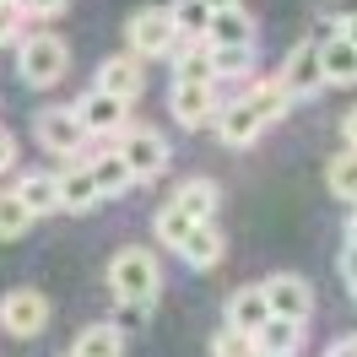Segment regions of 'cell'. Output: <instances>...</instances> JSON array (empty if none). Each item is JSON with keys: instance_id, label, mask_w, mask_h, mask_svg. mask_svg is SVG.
<instances>
[{"instance_id": "6da1fadb", "label": "cell", "mask_w": 357, "mask_h": 357, "mask_svg": "<svg viewBox=\"0 0 357 357\" xmlns=\"http://www.w3.org/2000/svg\"><path fill=\"white\" fill-rule=\"evenodd\" d=\"M157 287H162V266L152 249H119L109 260L114 303H157Z\"/></svg>"}, {"instance_id": "7a4b0ae2", "label": "cell", "mask_w": 357, "mask_h": 357, "mask_svg": "<svg viewBox=\"0 0 357 357\" xmlns=\"http://www.w3.org/2000/svg\"><path fill=\"white\" fill-rule=\"evenodd\" d=\"M17 70H22L27 87H54L70 70V44L54 38V33H27L17 44Z\"/></svg>"}, {"instance_id": "3957f363", "label": "cell", "mask_w": 357, "mask_h": 357, "mask_svg": "<svg viewBox=\"0 0 357 357\" xmlns=\"http://www.w3.org/2000/svg\"><path fill=\"white\" fill-rule=\"evenodd\" d=\"M114 152L125 157V168H130L135 184H146V178H157L162 168H168V135L152 130V125H125Z\"/></svg>"}, {"instance_id": "277c9868", "label": "cell", "mask_w": 357, "mask_h": 357, "mask_svg": "<svg viewBox=\"0 0 357 357\" xmlns=\"http://www.w3.org/2000/svg\"><path fill=\"white\" fill-rule=\"evenodd\" d=\"M125 38H130L125 54H135V60H162V54H174L178 33H174L168 6H141V11L130 17V27H125Z\"/></svg>"}, {"instance_id": "5b68a950", "label": "cell", "mask_w": 357, "mask_h": 357, "mask_svg": "<svg viewBox=\"0 0 357 357\" xmlns=\"http://www.w3.org/2000/svg\"><path fill=\"white\" fill-rule=\"evenodd\" d=\"M260 292H266L271 319H292V325H303V319L314 314V287L298 276V271H276V276H266Z\"/></svg>"}, {"instance_id": "8992f818", "label": "cell", "mask_w": 357, "mask_h": 357, "mask_svg": "<svg viewBox=\"0 0 357 357\" xmlns=\"http://www.w3.org/2000/svg\"><path fill=\"white\" fill-rule=\"evenodd\" d=\"M49 325V298L33 287H11L6 298H0V331L17 335V341H27V335H44Z\"/></svg>"}, {"instance_id": "52a82bcc", "label": "cell", "mask_w": 357, "mask_h": 357, "mask_svg": "<svg viewBox=\"0 0 357 357\" xmlns=\"http://www.w3.org/2000/svg\"><path fill=\"white\" fill-rule=\"evenodd\" d=\"M276 87L287 92L292 103H303V98H314V92L325 87V76H319V44H314V38L287 49V60L276 70Z\"/></svg>"}, {"instance_id": "ba28073f", "label": "cell", "mask_w": 357, "mask_h": 357, "mask_svg": "<svg viewBox=\"0 0 357 357\" xmlns=\"http://www.w3.org/2000/svg\"><path fill=\"white\" fill-rule=\"evenodd\" d=\"M217 109H222V98H217V87H211V82H174V87H168V114H174L184 130L211 125V119H217Z\"/></svg>"}, {"instance_id": "9c48e42d", "label": "cell", "mask_w": 357, "mask_h": 357, "mask_svg": "<svg viewBox=\"0 0 357 357\" xmlns=\"http://www.w3.org/2000/svg\"><path fill=\"white\" fill-rule=\"evenodd\" d=\"M33 135H38V146L54 152V157H76L82 146H87V130H82L76 109H44L38 119H33Z\"/></svg>"}, {"instance_id": "30bf717a", "label": "cell", "mask_w": 357, "mask_h": 357, "mask_svg": "<svg viewBox=\"0 0 357 357\" xmlns=\"http://www.w3.org/2000/svg\"><path fill=\"white\" fill-rule=\"evenodd\" d=\"M70 109H76V119H82V130H87V135H119V130H125L130 103H119V98H109V92L92 87V92H82Z\"/></svg>"}, {"instance_id": "8fae6325", "label": "cell", "mask_w": 357, "mask_h": 357, "mask_svg": "<svg viewBox=\"0 0 357 357\" xmlns=\"http://www.w3.org/2000/svg\"><path fill=\"white\" fill-rule=\"evenodd\" d=\"M92 87L109 92V98H119V103H135L141 87H146V70H141L135 54H109V60L98 66V82H92Z\"/></svg>"}, {"instance_id": "7c38bea8", "label": "cell", "mask_w": 357, "mask_h": 357, "mask_svg": "<svg viewBox=\"0 0 357 357\" xmlns=\"http://www.w3.org/2000/svg\"><path fill=\"white\" fill-rule=\"evenodd\" d=\"M211 125H217V141H222V146H255V141H260V130H266V119H260V114L249 109L244 98L222 103Z\"/></svg>"}, {"instance_id": "4fadbf2b", "label": "cell", "mask_w": 357, "mask_h": 357, "mask_svg": "<svg viewBox=\"0 0 357 357\" xmlns=\"http://www.w3.org/2000/svg\"><path fill=\"white\" fill-rule=\"evenodd\" d=\"M206 44L211 49H255V17L244 6H227V11H211V27H206Z\"/></svg>"}, {"instance_id": "5bb4252c", "label": "cell", "mask_w": 357, "mask_h": 357, "mask_svg": "<svg viewBox=\"0 0 357 357\" xmlns=\"http://www.w3.org/2000/svg\"><path fill=\"white\" fill-rule=\"evenodd\" d=\"M174 206L190 217V222H217V206H222V190H217V178H206V174H195V178H184L174 190Z\"/></svg>"}, {"instance_id": "9a60e30c", "label": "cell", "mask_w": 357, "mask_h": 357, "mask_svg": "<svg viewBox=\"0 0 357 357\" xmlns=\"http://www.w3.org/2000/svg\"><path fill=\"white\" fill-rule=\"evenodd\" d=\"M178 255H184V266H195V271L222 266V255H227L222 227H217V222H195V227H190V238L178 244Z\"/></svg>"}, {"instance_id": "2e32d148", "label": "cell", "mask_w": 357, "mask_h": 357, "mask_svg": "<svg viewBox=\"0 0 357 357\" xmlns=\"http://www.w3.org/2000/svg\"><path fill=\"white\" fill-rule=\"evenodd\" d=\"M319 76H325V87H357V49L341 33L319 44Z\"/></svg>"}, {"instance_id": "e0dca14e", "label": "cell", "mask_w": 357, "mask_h": 357, "mask_svg": "<svg viewBox=\"0 0 357 357\" xmlns=\"http://www.w3.org/2000/svg\"><path fill=\"white\" fill-rule=\"evenodd\" d=\"M54 184H60V211H92V206L103 201V195H98V184H92V168H87V162H70Z\"/></svg>"}, {"instance_id": "ac0fdd59", "label": "cell", "mask_w": 357, "mask_h": 357, "mask_svg": "<svg viewBox=\"0 0 357 357\" xmlns=\"http://www.w3.org/2000/svg\"><path fill=\"white\" fill-rule=\"evenodd\" d=\"M266 319H271V309H266L260 282H255V287H238L233 298H227V325H233V331H249V335H255Z\"/></svg>"}, {"instance_id": "d6986e66", "label": "cell", "mask_w": 357, "mask_h": 357, "mask_svg": "<svg viewBox=\"0 0 357 357\" xmlns=\"http://www.w3.org/2000/svg\"><path fill=\"white\" fill-rule=\"evenodd\" d=\"M174 82H211V49H206V38H178L174 44Z\"/></svg>"}, {"instance_id": "ffe728a7", "label": "cell", "mask_w": 357, "mask_h": 357, "mask_svg": "<svg viewBox=\"0 0 357 357\" xmlns=\"http://www.w3.org/2000/svg\"><path fill=\"white\" fill-rule=\"evenodd\" d=\"M255 347H260V357H298L303 325H292V319H266V325L255 331Z\"/></svg>"}, {"instance_id": "44dd1931", "label": "cell", "mask_w": 357, "mask_h": 357, "mask_svg": "<svg viewBox=\"0 0 357 357\" xmlns=\"http://www.w3.org/2000/svg\"><path fill=\"white\" fill-rule=\"evenodd\" d=\"M87 168H92V184H98V195L103 201H114V195H125L135 178H130V168H125V157L119 152H103V157H87Z\"/></svg>"}, {"instance_id": "7402d4cb", "label": "cell", "mask_w": 357, "mask_h": 357, "mask_svg": "<svg viewBox=\"0 0 357 357\" xmlns=\"http://www.w3.org/2000/svg\"><path fill=\"white\" fill-rule=\"evenodd\" d=\"M17 201H22L33 217H49V211H60V184L49 174H22L17 178Z\"/></svg>"}, {"instance_id": "603a6c76", "label": "cell", "mask_w": 357, "mask_h": 357, "mask_svg": "<svg viewBox=\"0 0 357 357\" xmlns=\"http://www.w3.org/2000/svg\"><path fill=\"white\" fill-rule=\"evenodd\" d=\"M244 103H249L255 114H260L266 125H276V119H287V109H292V98H287L282 87H276V76H266V82H249Z\"/></svg>"}, {"instance_id": "cb8c5ba5", "label": "cell", "mask_w": 357, "mask_h": 357, "mask_svg": "<svg viewBox=\"0 0 357 357\" xmlns=\"http://www.w3.org/2000/svg\"><path fill=\"white\" fill-rule=\"evenodd\" d=\"M70 352H76V357H119V352H125V335L103 319V325H87V331L76 335V347H70Z\"/></svg>"}, {"instance_id": "d4e9b609", "label": "cell", "mask_w": 357, "mask_h": 357, "mask_svg": "<svg viewBox=\"0 0 357 357\" xmlns=\"http://www.w3.org/2000/svg\"><path fill=\"white\" fill-rule=\"evenodd\" d=\"M168 17H174L178 38H206V27H211V6H206V0H174Z\"/></svg>"}, {"instance_id": "484cf974", "label": "cell", "mask_w": 357, "mask_h": 357, "mask_svg": "<svg viewBox=\"0 0 357 357\" xmlns=\"http://www.w3.org/2000/svg\"><path fill=\"white\" fill-rule=\"evenodd\" d=\"M190 217H184V211H178L174 201H162L157 206V217H152V233H157V244H168V249H178L184 244V238H190Z\"/></svg>"}, {"instance_id": "4316f807", "label": "cell", "mask_w": 357, "mask_h": 357, "mask_svg": "<svg viewBox=\"0 0 357 357\" xmlns=\"http://www.w3.org/2000/svg\"><path fill=\"white\" fill-rule=\"evenodd\" d=\"M27 227H33V211L17 201V190H0V244H11V238H22Z\"/></svg>"}, {"instance_id": "83f0119b", "label": "cell", "mask_w": 357, "mask_h": 357, "mask_svg": "<svg viewBox=\"0 0 357 357\" xmlns=\"http://www.w3.org/2000/svg\"><path fill=\"white\" fill-rule=\"evenodd\" d=\"M325 184H331L335 201H357V152L331 157V168H325Z\"/></svg>"}, {"instance_id": "f1b7e54d", "label": "cell", "mask_w": 357, "mask_h": 357, "mask_svg": "<svg viewBox=\"0 0 357 357\" xmlns=\"http://www.w3.org/2000/svg\"><path fill=\"white\" fill-rule=\"evenodd\" d=\"M211 357H260V347H255V335H249V331L222 325V331L211 335Z\"/></svg>"}, {"instance_id": "f546056e", "label": "cell", "mask_w": 357, "mask_h": 357, "mask_svg": "<svg viewBox=\"0 0 357 357\" xmlns=\"http://www.w3.org/2000/svg\"><path fill=\"white\" fill-rule=\"evenodd\" d=\"M249 66H255V49H211V82L217 76H249Z\"/></svg>"}, {"instance_id": "4dcf8cb0", "label": "cell", "mask_w": 357, "mask_h": 357, "mask_svg": "<svg viewBox=\"0 0 357 357\" xmlns=\"http://www.w3.org/2000/svg\"><path fill=\"white\" fill-rule=\"evenodd\" d=\"M146 319H152V303H119L109 325H114V331H119V335H125V331H141Z\"/></svg>"}, {"instance_id": "1f68e13d", "label": "cell", "mask_w": 357, "mask_h": 357, "mask_svg": "<svg viewBox=\"0 0 357 357\" xmlns=\"http://www.w3.org/2000/svg\"><path fill=\"white\" fill-rule=\"evenodd\" d=\"M319 17L331 27H347V22H357V0H319Z\"/></svg>"}, {"instance_id": "d6a6232c", "label": "cell", "mask_w": 357, "mask_h": 357, "mask_svg": "<svg viewBox=\"0 0 357 357\" xmlns=\"http://www.w3.org/2000/svg\"><path fill=\"white\" fill-rule=\"evenodd\" d=\"M22 27V6H0V44H11Z\"/></svg>"}, {"instance_id": "836d02e7", "label": "cell", "mask_w": 357, "mask_h": 357, "mask_svg": "<svg viewBox=\"0 0 357 357\" xmlns=\"http://www.w3.org/2000/svg\"><path fill=\"white\" fill-rule=\"evenodd\" d=\"M17 6H22L27 17H54V11H66L70 0H17Z\"/></svg>"}, {"instance_id": "e575fe53", "label": "cell", "mask_w": 357, "mask_h": 357, "mask_svg": "<svg viewBox=\"0 0 357 357\" xmlns=\"http://www.w3.org/2000/svg\"><path fill=\"white\" fill-rule=\"evenodd\" d=\"M6 168H17V141H11V130H0V174Z\"/></svg>"}, {"instance_id": "d590c367", "label": "cell", "mask_w": 357, "mask_h": 357, "mask_svg": "<svg viewBox=\"0 0 357 357\" xmlns=\"http://www.w3.org/2000/svg\"><path fill=\"white\" fill-rule=\"evenodd\" d=\"M341 276H347V287H357V249L352 244L341 249Z\"/></svg>"}, {"instance_id": "8d00e7d4", "label": "cell", "mask_w": 357, "mask_h": 357, "mask_svg": "<svg viewBox=\"0 0 357 357\" xmlns=\"http://www.w3.org/2000/svg\"><path fill=\"white\" fill-rule=\"evenodd\" d=\"M341 135H347V152H357V109H347V119H341Z\"/></svg>"}, {"instance_id": "74e56055", "label": "cell", "mask_w": 357, "mask_h": 357, "mask_svg": "<svg viewBox=\"0 0 357 357\" xmlns=\"http://www.w3.org/2000/svg\"><path fill=\"white\" fill-rule=\"evenodd\" d=\"M325 357H357V335H341V341H335Z\"/></svg>"}, {"instance_id": "f35d334b", "label": "cell", "mask_w": 357, "mask_h": 357, "mask_svg": "<svg viewBox=\"0 0 357 357\" xmlns=\"http://www.w3.org/2000/svg\"><path fill=\"white\" fill-rule=\"evenodd\" d=\"M347 244L357 249V206H352V217H347Z\"/></svg>"}, {"instance_id": "ab89813d", "label": "cell", "mask_w": 357, "mask_h": 357, "mask_svg": "<svg viewBox=\"0 0 357 357\" xmlns=\"http://www.w3.org/2000/svg\"><path fill=\"white\" fill-rule=\"evenodd\" d=\"M341 38H347V44L357 49V22H347V27H341Z\"/></svg>"}, {"instance_id": "60d3db41", "label": "cell", "mask_w": 357, "mask_h": 357, "mask_svg": "<svg viewBox=\"0 0 357 357\" xmlns=\"http://www.w3.org/2000/svg\"><path fill=\"white\" fill-rule=\"evenodd\" d=\"M206 6H211V11H227V6H238V0H206Z\"/></svg>"}, {"instance_id": "b9f144b4", "label": "cell", "mask_w": 357, "mask_h": 357, "mask_svg": "<svg viewBox=\"0 0 357 357\" xmlns=\"http://www.w3.org/2000/svg\"><path fill=\"white\" fill-rule=\"evenodd\" d=\"M0 6H17V0H0Z\"/></svg>"}, {"instance_id": "7bdbcfd3", "label": "cell", "mask_w": 357, "mask_h": 357, "mask_svg": "<svg viewBox=\"0 0 357 357\" xmlns=\"http://www.w3.org/2000/svg\"><path fill=\"white\" fill-rule=\"evenodd\" d=\"M352 298H357V287H352Z\"/></svg>"}, {"instance_id": "ee69618b", "label": "cell", "mask_w": 357, "mask_h": 357, "mask_svg": "<svg viewBox=\"0 0 357 357\" xmlns=\"http://www.w3.org/2000/svg\"><path fill=\"white\" fill-rule=\"evenodd\" d=\"M66 357H76V352H66Z\"/></svg>"}, {"instance_id": "f6af8a7d", "label": "cell", "mask_w": 357, "mask_h": 357, "mask_svg": "<svg viewBox=\"0 0 357 357\" xmlns=\"http://www.w3.org/2000/svg\"><path fill=\"white\" fill-rule=\"evenodd\" d=\"M352 206H357V201H352Z\"/></svg>"}]
</instances>
